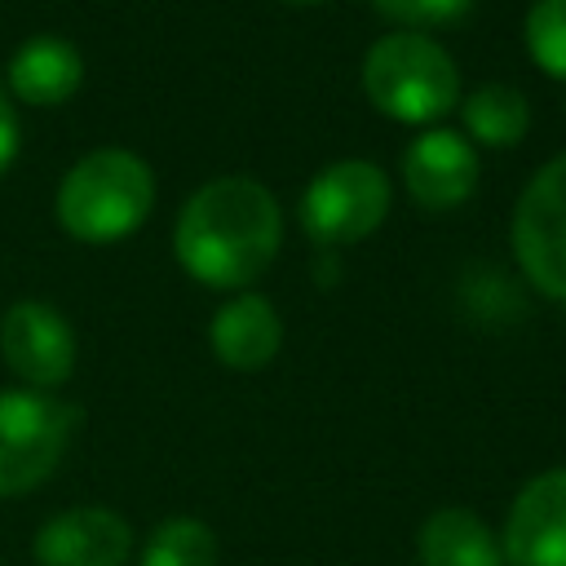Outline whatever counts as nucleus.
Wrapping results in <instances>:
<instances>
[{
  "label": "nucleus",
  "instance_id": "1",
  "mask_svg": "<svg viewBox=\"0 0 566 566\" xmlns=\"http://www.w3.org/2000/svg\"><path fill=\"white\" fill-rule=\"evenodd\" d=\"M283 243L279 199L252 177H217L199 186L172 230L181 270L217 292L248 287L265 274Z\"/></svg>",
  "mask_w": 566,
  "mask_h": 566
},
{
  "label": "nucleus",
  "instance_id": "2",
  "mask_svg": "<svg viewBox=\"0 0 566 566\" xmlns=\"http://www.w3.org/2000/svg\"><path fill=\"white\" fill-rule=\"evenodd\" d=\"M155 208V172L142 155L106 146L71 164L57 186V221L80 243L128 239Z\"/></svg>",
  "mask_w": 566,
  "mask_h": 566
},
{
  "label": "nucleus",
  "instance_id": "3",
  "mask_svg": "<svg viewBox=\"0 0 566 566\" xmlns=\"http://www.w3.org/2000/svg\"><path fill=\"white\" fill-rule=\"evenodd\" d=\"M363 93L380 115L398 124H433L455 106L460 71L438 40L420 31H394L367 49Z\"/></svg>",
  "mask_w": 566,
  "mask_h": 566
},
{
  "label": "nucleus",
  "instance_id": "4",
  "mask_svg": "<svg viewBox=\"0 0 566 566\" xmlns=\"http://www.w3.org/2000/svg\"><path fill=\"white\" fill-rule=\"evenodd\" d=\"M75 411L40 389L0 394V500L35 491L66 455Z\"/></svg>",
  "mask_w": 566,
  "mask_h": 566
},
{
  "label": "nucleus",
  "instance_id": "5",
  "mask_svg": "<svg viewBox=\"0 0 566 566\" xmlns=\"http://www.w3.org/2000/svg\"><path fill=\"white\" fill-rule=\"evenodd\" d=\"M389 212V177L367 159L327 164L301 195V226L314 243L345 248L367 239Z\"/></svg>",
  "mask_w": 566,
  "mask_h": 566
},
{
  "label": "nucleus",
  "instance_id": "6",
  "mask_svg": "<svg viewBox=\"0 0 566 566\" xmlns=\"http://www.w3.org/2000/svg\"><path fill=\"white\" fill-rule=\"evenodd\" d=\"M513 252L544 296L566 301V155L526 181L513 208Z\"/></svg>",
  "mask_w": 566,
  "mask_h": 566
},
{
  "label": "nucleus",
  "instance_id": "7",
  "mask_svg": "<svg viewBox=\"0 0 566 566\" xmlns=\"http://www.w3.org/2000/svg\"><path fill=\"white\" fill-rule=\"evenodd\" d=\"M0 354L31 389H57L75 371V332L44 301H18L0 318Z\"/></svg>",
  "mask_w": 566,
  "mask_h": 566
},
{
  "label": "nucleus",
  "instance_id": "8",
  "mask_svg": "<svg viewBox=\"0 0 566 566\" xmlns=\"http://www.w3.org/2000/svg\"><path fill=\"white\" fill-rule=\"evenodd\" d=\"M504 566H566V469L526 478L500 531Z\"/></svg>",
  "mask_w": 566,
  "mask_h": 566
},
{
  "label": "nucleus",
  "instance_id": "9",
  "mask_svg": "<svg viewBox=\"0 0 566 566\" xmlns=\"http://www.w3.org/2000/svg\"><path fill=\"white\" fill-rule=\"evenodd\" d=\"M31 553L40 566H124L133 557V526L106 504H75L35 531Z\"/></svg>",
  "mask_w": 566,
  "mask_h": 566
},
{
  "label": "nucleus",
  "instance_id": "10",
  "mask_svg": "<svg viewBox=\"0 0 566 566\" xmlns=\"http://www.w3.org/2000/svg\"><path fill=\"white\" fill-rule=\"evenodd\" d=\"M402 181L420 208H455L478 186V150L451 128H429L402 150Z\"/></svg>",
  "mask_w": 566,
  "mask_h": 566
},
{
  "label": "nucleus",
  "instance_id": "11",
  "mask_svg": "<svg viewBox=\"0 0 566 566\" xmlns=\"http://www.w3.org/2000/svg\"><path fill=\"white\" fill-rule=\"evenodd\" d=\"M208 336H212V354L230 371H261L283 345V323L265 296L239 292L217 310Z\"/></svg>",
  "mask_w": 566,
  "mask_h": 566
},
{
  "label": "nucleus",
  "instance_id": "12",
  "mask_svg": "<svg viewBox=\"0 0 566 566\" xmlns=\"http://www.w3.org/2000/svg\"><path fill=\"white\" fill-rule=\"evenodd\" d=\"M84 80V57L62 35H31L9 57V88L27 106H62Z\"/></svg>",
  "mask_w": 566,
  "mask_h": 566
},
{
  "label": "nucleus",
  "instance_id": "13",
  "mask_svg": "<svg viewBox=\"0 0 566 566\" xmlns=\"http://www.w3.org/2000/svg\"><path fill=\"white\" fill-rule=\"evenodd\" d=\"M420 566H504L500 535L473 509H433L416 535Z\"/></svg>",
  "mask_w": 566,
  "mask_h": 566
},
{
  "label": "nucleus",
  "instance_id": "14",
  "mask_svg": "<svg viewBox=\"0 0 566 566\" xmlns=\"http://www.w3.org/2000/svg\"><path fill=\"white\" fill-rule=\"evenodd\" d=\"M460 115H464V128H469L473 142L500 146V150L517 146L526 137V128H531V106H526V97L513 84H482V88H473L464 97Z\"/></svg>",
  "mask_w": 566,
  "mask_h": 566
},
{
  "label": "nucleus",
  "instance_id": "15",
  "mask_svg": "<svg viewBox=\"0 0 566 566\" xmlns=\"http://www.w3.org/2000/svg\"><path fill=\"white\" fill-rule=\"evenodd\" d=\"M137 566H217V535L199 517H164L146 535Z\"/></svg>",
  "mask_w": 566,
  "mask_h": 566
},
{
  "label": "nucleus",
  "instance_id": "16",
  "mask_svg": "<svg viewBox=\"0 0 566 566\" xmlns=\"http://www.w3.org/2000/svg\"><path fill=\"white\" fill-rule=\"evenodd\" d=\"M526 49L539 71L566 80V0H535L526 13Z\"/></svg>",
  "mask_w": 566,
  "mask_h": 566
},
{
  "label": "nucleus",
  "instance_id": "17",
  "mask_svg": "<svg viewBox=\"0 0 566 566\" xmlns=\"http://www.w3.org/2000/svg\"><path fill=\"white\" fill-rule=\"evenodd\" d=\"M371 4L389 22H402V27H438V22L464 18L473 0H371Z\"/></svg>",
  "mask_w": 566,
  "mask_h": 566
},
{
  "label": "nucleus",
  "instance_id": "18",
  "mask_svg": "<svg viewBox=\"0 0 566 566\" xmlns=\"http://www.w3.org/2000/svg\"><path fill=\"white\" fill-rule=\"evenodd\" d=\"M18 115H13V102H9V93L0 88V172L13 164V155H18Z\"/></svg>",
  "mask_w": 566,
  "mask_h": 566
},
{
  "label": "nucleus",
  "instance_id": "19",
  "mask_svg": "<svg viewBox=\"0 0 566 566\" xmlns=\"http://www.w3.org/2000/svg\"><path fill=\"white\" fill-rule=\"evenodd\" d=\"M292 4H323V0H292Z\"/></svg>",
  "mask_w": 566,
  "mask_h": 566
}]
</instances>
